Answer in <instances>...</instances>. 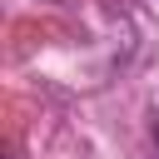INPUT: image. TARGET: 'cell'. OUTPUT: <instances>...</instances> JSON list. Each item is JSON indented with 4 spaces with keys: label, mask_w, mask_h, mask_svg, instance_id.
Returning a JSON list of instances; mask_svg holds the SVG:
<instances>
[{
    "label": "cell",
    "mask_w": 159,
    "mask_h": 159,
    "mask_svg": "<svg viewBox=\"0 0 159 159\" xmlns=\"http://www.w3.org/2000/svg\"><path fill=\"white\" fill-rule=\"evenodd\" d=\"M154 139H159V129H154Z\"/></svg>",
    "instance_id": "cell-1"
}]
</instances>
